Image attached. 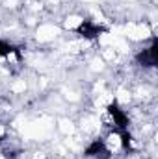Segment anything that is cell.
Masks as SVG:
<instances>
[{
	"label": "cell",
	"instance_id": "4",
	"mask_svg": "<svg viewBox=\"0 0 158 159\" xmlns=\"http://www.w3.org/2000/svg\"><path fill=\"white\" fill-rule=\"evenodd\" d=\"M106 30L102 28V26H99V24H95V22H91V20H82L80 22V26L77 28V34L82 35V37H86V39H95V37H99L101 34H104Z\"/></svg>",
	"mask_w": 158,
	"mask_h": 159
},
{
	"label": "cell",
	"instance_id": "6",
	"mask_svg": "<svg viewBox=\"0 0 158 159\" xmlns=\"http://www.w3.org/2000/svg\"><path fill=\"white\" fill-rule=\"evenodd\" d=\"M13 52H15V46H13V44H9L7 41L0 39V57H7V56H11Z\"/></svg>",
	"mask_w": 158,
	"mask_h": 159
},
{
	"label": "cell",
	"instance_id": "3",
	"mask_svg": "<svg viewBox=\"0 0 158 159\" xmlns=\"http://www.w3.org/2000/svg\"><path fill=\"white\" fill-rule=\"evenodd\" d=\"M108 113H110V117L114 120V126H116V129L119 131H123V129H128V124H130V120L126 117V113L123 111V109H119L117 104H110L108 106Z\"/></svg>",
	"mask_w": 158,
	"mask_h": 159
},
{
	"label": "cell",
	"instance_id": "5",
	"mask_svg": "<svg viewBox=\"0 0 158 159\" xmlns=\"http://www.w3.org/2000/svg\"><path fill=\"white\" fill-rule=\"evenodd\" d=\"M119 137H121V146H123V150L128 152V150L132 148V135H130V131H128V129H123V131H119Z\"/></svg>",
	"mask_w": 158,
	"mask_h": 159
},
{
	"label": "cell",
	"instance_id": "2",
	"mask_svg": "<svg viewBox=\"0 0 158 159\" xmlns=\"http://www.w3.org/2000/svg\"><path fill=\"white\" fill-rule=\"evenodd\" d=\"M84 156H86V157H89V159H110V157H112L110 150L106 148L104 141H101V139L93 141V143L86 148Z\"/></svg>",
	"mask_w": 158,
	"mask_h": 159
},
{
	"label": "cell",
	"instance_id": "1",
	"mask_svg": "<svg viewBox=\"0 0 158 159\" xmlns=\"http://www.w3.org/2000/svg\"><path fill=\"white\" fill-rule=\"evenodd\" d=\"M156 61H158V44L156 39H153L149 48H143L136 54V63L143 69H155Z\"/></svg>",
	"mask_w": 158,
	"mask_h": 159
}]
</instances>
